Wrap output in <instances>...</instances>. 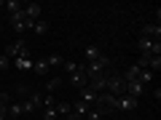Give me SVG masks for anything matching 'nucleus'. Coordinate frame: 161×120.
I'll list each match as a JSON object with an SVG mask.
<instances>
[{
  "mask_svg": "<svg viewBox=\"0 0 161 120\" xmlns=\"http://www.w3.org/2000/svg\"><path fill=\"white\" fill-rule=\"evenodd\" d=\"M19 115H22V104H19V102H11V104H8V120H16Z\"/></svg>",
  "mask_w": 161,
  "mask_h": 120,
  "instance_id": "9d476101",
  "label": "nucleus"
},
{
  "mask_svg": "<svg viewBox=\"0 0 161 120\" xmlns=\"http://www.w3.org/2000/svg\"><path fill=\"white\" fill-rule=\"evenodd\" d=\"M62 120H67V118H62Z\"/></svg>",
  "mask_w": 161,
  "mask_h": 120,
  "instance_id": "a878e982",
  "label": "nucleus"
},
{
  "mask_svg": "<svg viewBox=\"0 0 161 120\" xmlns=\"http://www.w3.org/2000/svg\"><path fill=\"white\" fill-rule=\"evenodd\" d=\"M148 69H150V72H158V69H161V56H150L148 59Z\"/></svg>",
  "mask_w": 161,
  "mask_h": 120,
  "instance_id": "f3484780",
  "label": "nucleus"
},
{
  "mask_svg": "<svg viewBox=\"0 0 161 120\" xmlns=\"http://www.w3.org/2000/svg\"><path fill=\"white\" fill-rule=\"evenodd\" d=\"M32 72H38V75H46V72H48V64H46V59H38V62H32Z\"/></svg>",
  "mask_w": 161,
  "mask_h": 120,
  "instance_id": "9b49d317",
  "label": "nucleus"
},
{
  "mask_svg": "<svg viewBox=\"0 0 161 120\" xmlns=\"http://www.w3.org/2000/svg\"><path fill=\"white\" fill-rule=\"evenodd\" d=\"M14 67L16 69H32V59L30 56H19V59H14Z\"/></svg>",
  "mask_w": 161,
  "mask_h": 120,
  "instance_id": "1a4fd4ad",
  "label": "nucleus"
},
{
  "mask_svg": "<svg viewBox=\"0 0 161 120\" xmlns=\"http://www.w3.org/2000/svg\"><path fill=\"white\" fill-rule=\"evenodd\" d=\"M140 38L161 40V27H158V24H142V27H140Z\"/></svg>",
  "mask_w": 161,
  "mask_h": 120,
  "instance_id": "7ed1b4c3",
  "label": "nucleus"
},
{
  "mask_svg": "<svg viewBox=\"0 0 161 120\" xmlns=\"http://www.w3.org/2000/svg\"><path fill=\"white\" fill-rule=\"evenodd\" d=\"M59 86H62V78H59V75H54V78H51V80H48V83H46V91L51 93V91H57Z\"/></svg>",
  "mask_w": 161,
  "mask_h": 120,
  "instance_id": "dca6fc26",
  "label": "nucleus"
},
{
  "mask_svg": "<svg viewBox=\"0 0 161 120\" xmlns=\"http://www.w3.org/2000/svg\"><path fill=\"white\" fill-rule=\"evenodd\" d=\"M40 13H43V6H40V3H24V16H27L30 22H38Z\"/></svg>",
  "mask_w": 161,
  "mask_h": 120,
  "instance_id": "20e7f679",
  "label": "nucleus"
},
{
  "mask_svg": "<svg viewBox=\"0 0 161 120\" xmlns=\"http://www.w3.org/2000/svg\"><path fill=\"white\" fill-rule=\"evenodd\" d=\"M16 93H19V99H27V96H30V88H27V86H19Z\"/></svg>",
  "mask_w": 161,
  "mask_h": 120,
  "instance_id": "b1692460",
  "label": "nucleus"
},
{
  "mask_svg": "<svg viewBox=\"0 0 161 120\" xmlns=\"http://www.w3.org/2000/svg\"><path fill=\"white\" fill-rule=\"evenodd\" d=\"M32 32H35V35H46V32H48V22H43V19H38V22L32 24Z\"/></svg>",
  "mask_w": 161,
  "mask_h": 120,
  "instance_id": "f8f14e48",
  "label": "nucleus"
},
{
  "mask_svg": "<svg viewBox=\"0 0 161 120\" xmlns=\"http://www.w3.org/2000/svg\"><path fill=\"white\" fill-rule=\"evenodd\" d=\"M43 107H57V99H54V93L43 96Z\"/></svg>",
  "mask_w": 161,
  "mask_h": 120,
  "instance_id": "4be33fe9",
  "label": "nucleus"
},
{
  "mask_svg": "<svg viewBox=\"0 0 161 120\" xmlns=\"http://www.w3.org/2000/svg\"><path fill=\"white\" fill-rule=\"evenodd\" d=\"M3 8H8V13H14V11H22L24 3H19V0H8V3H3Z\"/></svg>",
  "mask_w": 161,
  "mask_h": 120,
  "instance_id": "2eb2a0df",
  "label": "nucleus"
},
{
  "mask_svg": "<svg viewBox=\"0 0 161 120\" xmlns=\"http://www.w3.org/2000/svg\"><path fill=\"white\" fill-rule=\"evenodd\" d=\"M24 19H27V16H24V8H22V11L8 13V22H11V27H14V24H19V22H24Z\"/></svg>",
  "mask_w": 161,
  "mask_h": 120,
  "instance_id": "4468645a",
  "label": "nucleus"
},
{
  "mask_svg": "<svg viewBox=\"0 0 161 120\" xmlns=\"http://www.w3.org/2000/svg\"><path fill=\"white\" fill-rule=\"evenodd\" d=\"M62 69H64V72H70V75H75V72H78V62H64Z\"/></svg>",
  "mask_w": 161,
  "mask_h": 120,
  "instance_id": "aec40b11",
  "label": "nucleus"
},
{
  "mask_svg": "<svg viewBox=\"0 0 161 120\" xmlns=\"http://www.w3.org/2000/svg\"><path fill=\"white\" fill-rule=\"evenodd\" d=\"M11 64H14V62H11V59L6 56V53H3V56H0V69H8V67H11Z\"/></svg>",
  "mask_w": 161,
  "mask_h": 120,
  "instance_id": "5701e85b",
  "label": "nucleus"
},
{
  "mask_svg": "<svg viewBox=\"0 0 161 120\" xmlns=\"http://www.w3.org/2000/svg\"><path fill=\"white\" fill-rule=\"evenodd\" d=\"M99 56H102V51H99L97 46H86V48H83V59H86V64L89 62H97Z\"/></svg>",
  "mask_w": 161,
  "mask_h": 120,
  "instance_id": "6e6552de",
  "label": "nucleus"
},
{
  "mask_svg": "<svg viewBox=\"0 0 161 120\" xmlns=\"http://www.w3.org/2000/svg\"><path fill=\"white\" fill-rule=\"evenodd\" d=\"M46 64H48V67H62L64 59L59 56V53H54V56H48V59H46Z\"/></svg>",
  "mask_w": 161,
  "mask_h": 120,
  "instance_id": "6ab92c4d",
  "label": "nucleus"
},
{
  "mask_svg": "<svg viewBox=\"0 0 161 120\" xmlns=\"http://www.w3.org/2000/svg\"><path fill=\"white\" fill-rule=\"evenodd\" d=\"M6 56L11 59H19V56H27V43L24 40H16V43H11V46H6Z\"/></svg>",
  "mask_w": 161,
  "mask_h": 120,
  "instance_id": "f03ea898",
  "label": "nucleus"
},
{
  "mask_svg": "<svg viewBox=\"0 0 161 120\" xmlns=\"http://www.w3.org/2000/svg\"><path fill=\"white\" fill-rule=\"evenodd\" d=\"M54 109H57V115H64V118H67V115H70V102H57Z\"/></svg>",
  "mask_w": 161,
  "mask_h": 120,
  "instance_id": "a211bd4d",
  "label": "nucleus"
},
{
  "mask_svg": "<svg viewBox=\"0 0 161 120\" xmlns=\"http://www.w3.org/2000/svg\"><path fill=\"white\" fill-rule=\"evenodd\" d=\"M140 107V99H132V96H118L115 99V109L118 112H134Z\"/></svg>",
  "mask_w": 161,
  "mask_h": 120,
  "instance_id": "f257e3e1",
  "label": "nucleus"
},
{
  "mask_svg": "<svg viewBox=\"0 0 161 120\" xmlns=\"http://www.w3.org/2000/svg\"><path fill=\"white\" fill-rule=\"evenodd\" d=\"M70 83H73V86L80 91V88L89 86V78H86V72H75V75H70Z\"/></svg>",
  "mask_w": 161,
  "mask_h": 120,
  "instance_id": "0eeeda50",
  "label": "nucleus"
},
{
  "mask_svg": "<svg viewBox=\"0 0 161 120\" xmlns=\"http://www.w3.org/2000/svg\"><path fill=\"white\" fill-rule=\"evenodd\" d=\"M0 8H3V0H0Z\"/></svg>",
  "mask_w": 161,
  "mask_h": 120,
  "instance_id": "393cba45",
  "label": "nucleus"
},
{
  "mask_svg": "<svg viewBox=\"0 0 161 120\" xmlns=\"http://www.w3.org/2000/svg\"><path fill=\"white\" fill-rule=\"evenodd\" d=\"M19 104H22V115H32L35 112V104L30 102V96L27 99H19Z\"/></svg>",
  "mask_w": 161,
  "mask_h": 120,
  "instance_id": "ddd939ff",
  "label": "nucleus"
},
{
  "mask_svg": "<svg viewBox=\"0 0 161 120\" xmlns=\"http://www.w3.org/2000/svg\"><path fill=\"white\" fill-rule=\"evenodd\" d=\"M43 120H59L57 109H54V107H46V112H43Z\"/></svg>",
  "mask_w": 161,
  "mask_h": 120,
  "instance_id": "412c9836",
  "label": "nucleus"
},
{
  "mask_svg": "<svg viewBox=\"0 0 161 120\" xmlns=\"http://www.w3.org/2000/svg\"><path fill=\"white\" fill-rule=\"evenodd\" d=\"M97 96H99V93L94 91L92 86H86V88H80V102H86V104H92V107H94V102H97Z\"/></svg>",
  "mask_w": 161,
  "mask_h": 120,
  "instance_id": "423d86ee",
  "label": "nucleus"
},
{
  "mask_svg": "<svg viewBox=\"0 0 161 120\" xmlns=\"http://www.w3.org/2000/svg\"><path fill=\"white\" fill-rule=\"evenodd\" d=\"M145 93V86L140 83V80H129L126 83V96H132V99H140Z\"/></svg>",
  "mask_w": 161,
  "mask_h": 120,
  "instance_id": "39448f33",
  "label": "nucleus"
}]
</instances>
